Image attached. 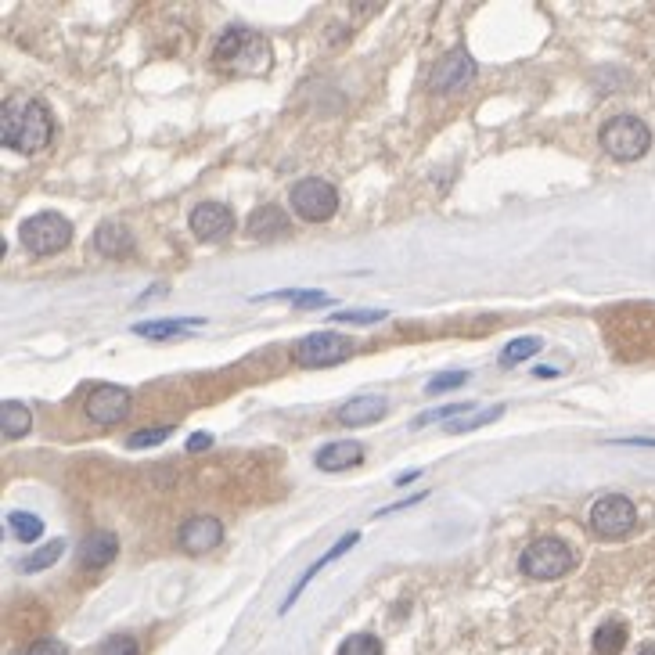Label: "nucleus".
<instances>
[{"label":"nucleus","mask_w":655,"mask_h":655,"mask_svg":"<svg viewBox=\"0 0 655 655\" xmlns=\"http://www.w3.org/2000/svg\"><path fill=\"white\" fill-rule=\"evenodd\" d=\"M263 299H296V306H324V303H332V299L324 296V292H314V288H285V292H274V296H260L256 303H263Z\"/></svg>","instance_id":"obj_27"},{"label":"nucleus","mask_w":655,"mask_h":655,"mask_svg":"<svg viewBox=\"0 0 655 655\" xmlns=\"http://www.w3.org/2000/svg\"><path fill=\"white\" fill-rule=\"evenodd\" d=\"M288 198H292V209H296L303 220H310V224L332 220L335 209H339V195H335L332 184L321 177H303L299 184H292Z\"/></svg>","instance_id":"obj_5"},{"label":"nucleus","mask_w":655,"mask_h":655,"mask_svg":"<svg viewBox=\"0 0 655 655\" xmlns=\"http://www.w3.org/2000/svg\"><path fill=\"white\" fill-rule=\"evenodd\" d=\"M540 346H544V342H540L537 335H519V339H512L508 346H504L501 364L504 368H515V364H522V360H533L540 353Z\"/></svg>","instance_id":"obj_22"},{"label":"nucleus","mask_w":655,"mask_h":655,"mask_svg":"<svg viewBox=\"0 0 655 655\" xmlns=\"http://www.w3.org/2000/svg\"><path fill=\"white\" fill-rule=\"evenodd\" d=\"M249 234L252 238H260V242H274L281 234H288V216L281 213L278 206H260L256 213L249 216Z\"/></svg>","instance_id":"obj_16"},{"label":"nucleus","mask_w":655,"mask_h":655,"mask_svg":"<svg viewBox=\"0 0 655 655\" xmlns=\"http://www.w3.org/2000/svg\"><path fill=\"white\" fill-rule=\"evenodd\" d=\"M177 540L188 555H209V551L224 540V526H220V519H213V515H195V519H188L180 526Z\"/></svg>","instance_id":"obj_11"},{"label":"nucleus","mask_w":655,"mask_h":655,"mask_svg":"<svg viewBox=\"0 0 655 655\" xmlns=\"http://www.w3.org/2000/svg\"><path fill=\"white\" fill-rule=\"evenodd\" d=\"M623 645H627V627L620 620H605L594 630V652L598 655H620Z\"/></svg>","instance_id":"obj_19"},{"label":"nucleus","mask_w":655,"mask_h":655,"mask_svg":"<svg viewBox=\"0 0 655 655\" xmlns=\"http://www.w3.org/2000/svg\"><path fill=\"white\" fill-rule=\"evenodd\" d=\"M0 429H4V440H22L33 429V414L15 400H4L0 404Z\"/></svg>","instance_id":"obj_18"},{"label":"nucleus","mask_w":655,"mask_h":655,"mask_svg":"<svg viewBox=\"0 0 655 655\" xmlns=\"http://www.w3.org/2000/svg\"><path fill=\"white\" fill-rule=\"evenodd\" d=\"M94 249H98L101 256H108V260H123V256L134 252V234L126 231L119 220H108V224H101L98 231H94Z\"/></svg>","instance_id":"obj_14"},{"label":"nucleus","mask_w":655,"mask_h":655,"mask_svg":"<svg viewBox=\"0 0 655 655\" xmlns=\"http://www.w3.org/2000/svg\"><path fill=\"white\" fill-rule=\"evenodd\" d=\"M414 479H418V472H404V476L396 479V483H400V486H407V483H414Z\"/></svg>","instance_id":"obj_35"},{"label":"nucleus","mask_w":655,"mask_h":655,"mask_svg":"<svg viewBox=\"0 0 655 655\" xmlns=\"http://www.w3.org/2000/svg\"><path fill=\"white\" fill-rule=\"evenodd\" d=\"M465 411H476V404H450V407H440V411H425L418 414V422L411 429H422V425L436 422V418H454V414H465Z\"/></svg>","instance_id":"obj_32"},{"label":"nucleus","mask_w":655,"mask_h":655,"mask_svg":"<svg viewBox=\"0 0 655 655\" xmlns=\"http://www.w3.org/2000/svg\"><path fill=\"white\" fill-rule=\"evenodd\" d=\"M468 382V371H447V375H436L425 386V393L429 396H436V393H447V389H454V386H465Z\"/></svg>","instance_id":"obj_30"},{"label":"nucleus","mask_w":655,"mask_h":655,"mask_svg":"<svg viewBox=\"0 0 655 655\" xmlns=\"http://www.w3.org/2000/svg\"><path fill=\"white\" fill-rule=\"evenodd\" d=\"M339 655H382V641L375 634H350L339 645Z\"/></svg>","instance_id":"obj_24"},{"label":"nucleus","mask_w":655,"mask_h":655,"mask_svg":"<svg viewBox=\"0 0 655 655\" xmlns=\"http://www.w3.org/2000/svg\"><path fill=\"white\" fill-rule=\"evenodd\" d=\"M62 551H65V544H62V540H51V544H47V548H40V551H36V555H29L26 562H22V569H26V573H40V569L54 566V562H58V558H62Z\"/></svg>","instance_id":"obj_25"},{"label":"nucleus","mask_w":655,"mask_h":655,"mask_svg":"<svg viewBox=\"0 0 655 655\" xmlns=\"http://www.w3.org/2000/svg\"><path fill=\"white\" fill-rule=\"evenodd\" d=\"M209 443H213V436H209V432H195V436L188 440V450H191V454H202Z\"/></svg>","instance_id":"obj_34"},{"label":"nucleus","mask_w":655,"mask_h":655,"mask_svg":"<svg viewBox=\"0 0 655 655\" xmlns=\"http://www.w3.org/2000/svg\"><path fill=\"white\" fill-rule=\"evenodd\" d=\"M472 76H476V62H472V54H468L465 47H458V51H450L447 58L436 65L429 87L436 90V94H450V90L465 87Z\"/></svg>","instance_id":"obj_10"},{"label":"nucleus","mask_w":655,"mask_h":655,"mask_svg":"<svg viewBox=\"0 0 655 655\" xmlns=\"http://www.w3.org/2000/svg\"><path fill=\"white\" fill-rule=\"evenodd\" d=\"M573 562V548L558 537L533 540L530 548L519 555L522 576H530V580H558V576H566L573 569Z\"/></svg>","instance_id":"obj_2"},{"label":"nucleus","mask_w":655,"mask_h":655,"mask_svg":"<svg viewBox=\"0 0 655 655\" xmlns=\"http://www.w3.org/2000/svg\"><path fill=\"white\" fill-rule=\"evenodd\" d=\"M357 540H360V533H346V537H342L339 544H335V548L328 551V555H321V558H317L314 566H310V569H306V573H303V580H299V584L292 587V594H288V598H285V605H281V612H288V609H292V602H296L299 594H303V587L310 584V580H314V576L321 573L324 566H332L335 558H339V555H346V551H350L353 544H357Z\"/></svg>","instance_id":"obj_17"},{"label":"nucleus","mask_w":655,"mask_h":655,"mask_svg":"<svg viewBox=\"0 0 655 655\" xmlns=\"http://www.w3.org/2000/svg\"><path fill=\"white\" fill-rule=\"evenodd\" d=\"M54 123L40 101H4L0 108V141L11 152L36 155L51 144Z\"/></svg>","instance_id":"obj_1"},{"label":"nucleus","mask_w":655,"mask_h":655,"mask_svg":"<svg viewBox=\"0 0 655 655\" xmlns=\"http://www.w3.org/2000/svg\"><path fill=\"white\" fill-rule=\"evenodd\" d=\"M191 324H202V317H173V321H141L134 324L130 332L141 335V339H170L180 328H191Z\"/></svg>","instance_id":"obj_21"},{"label":"nucleus","mask_w":655,"mask_h":655,"mask_svg":"<svg viewBox=\"0 0 655 655\" xmlns=\"http://www.w3.org/2000/svg\"><path fill=\"white\" fill-rule=\"evenodd\" d=\"M353 353V342L339 332H314L306 335L296 346V360L303 368H328V364H342Z\"/></svg>","instance_id":"obj_7"},{"label":"nucleus","mask_w":655,"mask_h":655,"mask_svg":"<svg viewBox=\"0 0 655 655\" xmlns=\"http://www.w3.org/2000/svg\"><path fill=\"white\" fill-rule=\"evenodd\" d=\"M504 414V407L497 404V407H490V411H483V414H476V418H465V422H454V425H447V432H468V429H479V425H490V422H497Z\"/></svg>","instance_id":"obj_31"},{"label":"nucleus","mask_w":655,"mask_h":655,"mask_svg":"<svg viewBox=\"0 0 655 655\" xmlns=\"http://www.w3.org/2000/svg\"><path fill=\"white\" fill-rule=\"evenodd\" d=\"M98 655H141V648H137V641L130 638V634H112V638L101 645Z\"/></svg>","instance_id":"obj_29"},{"label":"nucleus","mask_w":655,"mask_h":655,"mask_svg":"<svg viewBox=\"0 0 655 655\" xmlns=\"http://www.w3.org/2000/svg\"><path fill=\"white\" fill-rule=\"evenodd\" d=\"M638 655H655V645H645V648H641Z\"/></svg>","instance_id":"obj_36"},{"label":"nucleus","mask_w":655,"mask_h":655,"mask_svg":"<svg viewBox=\"0 0 655 655\" xmlns=\"http://www.w3.org/2000/svg\"><path fill=\"white\" fill-rule=\"evenodd\" d=\"M173 425H155V429H141V432H130V440H126V447L134 450H144V447H159V443L170 440Z\"/></svg>","instance_id":"obj_26"},{"label":"nucleus","mask_w":655,"mask_h":655,"mask_svg":"<svg viewBox=\"0 0 655 655\" xmlns=\"http://www.w3.org/2000/svg\"><path fill=\"white\" fill-rule=\"evenodd\" d=\"M389 411V400L378 393H364V396H353V400H346V404L339 407V418L342 425H350V429H357V425H371L378 422V418H386Z\"/></svg>","instance_id":"obj_12"},{"label":"nucleus","mask_w":655,"mask_h":655,"mask_svg":"<svg viewBox=\"0 0 655 655\" xmlns=\"http://www.w3.org/2000/svg\"><path fill=\"white\" fill-rule=\"evenodd\" d=\"M634 522H638V508L623 494H605L591 504V530L602 540L627 537L634 530Z\"/></svg>","instance_id":"obj_6"},{"label":"nucleus","mask_w":655,"mask_h":655,"mask_svg":"<svg viewBox=\"0 0 655 655\" xmlns=\"http://www.w3.org/2000/svg\"><path fill=\"white\" fill-rule=\"evenodd\" d=\"M8 530L15 533L18 540H36V537H44V522L36 519V515H29V512H11L8 515Z\"/></svg>","instance_id":"obj_23"},{"label":"nucleus","mask_w":655,"mask_h":655,"mask_svg":"<svg viewBox=\"0 0 655 655\" xmlns=\"http://www.w3.org/2000/svg\"><path fill=\"white\" fill-rule=\"evenodd\" d=\"M130 407H134V396L126 393L123 386H112V382H105V386H94L87 396V418L98 425H116L123 422L126 414H130Z\"/></svg>","instance_id":"obj_8"},{"label":"nucleus","mask_w":655,"mask_h":655,"mask_svg":"<svg viewBox=\"0 0 655 655\" xmlns=\"http://www.w3.org/2000/svg\"><path fill=\"white\" fill-rule=\"evenodd\" d=\"M18 238H22L26 249L40 252V256H54V252H62L72 242V224L62 213H36L29 220H22Z\"/></svg>","instance_id":"obj_4"},{"label":"nucleus","mask_w":655,"mask_h":655,"mask_svg":"<svg viewBox=\"0 0 655 655\" xmlns=\"http://www.w3.org/2000/svg\"><path fill=\"white\" fill-rule=\"evenodd\" d=\"M652 130L638 116H616L602 126V148L620 162H634L648 152Z\"/></svg>","instance_id":"obj_3"},{"label":"nucleus","mask_w":655,"mask_h":655,"mask_svg":"<svg viewBox=\"0 0 655 655\" xmlns=\"http://www.w3.org/2000/svg\"><path fill=\"white\" fill-rule=\"evenodd\" d=\"M335 324H378L386 321V310H339L332 314Z\"/></svg>","instance_id":"obj_28"},{"label":"nucleus","mask_w":655,"mask_h":655,"mask_svg":"<svg viewBox=\"0 0 655 655\" xmlns=\"http://www.w3.org/2000/svg\"><path fill=\"white\" fill-rule=\"evenodd\" d=\"M364 461V447L353 440H342V443H328L314 454V465L321 472H342V468H353Z\"/></svg>","instance_id":"obj_15"},{"label":"nucleus","mask_w":655,"mask_h":655,"mask_svg":"<svg viewBox=\"0 0 655 655\" xmlns=\"http://www.w3.org/2000/svg\"><path fill=\"white\" fill-rule=\"evenodd\" d=\"M26 655H69V648H65L62 641H54V638H40V641H33V645L26 648Z\"/></svg>","instance_id":"obj_33"},{"label":"nucleus","mask_w":655,"mask_h":655,"mask_svg":"<svg viewBox=\"0 0 655 655\" xmlns=\"http://www.w3.org/2000/svg\"><path fill=\"white\" fill-rule=\"evenodd\" d=\"M119 555V537L108 530L87 533V540L80 544V562L83 569H105L108 562H116Z\"/></svg>","instance_id":"obj_13"},{"label":"nucleus","mask_w":655,"mask_h":655,"mask_svg":"<svg viewBox=\"0 0 655 655\" xmlns=\"http://www.w3.org/2000/svg\"><path fill=\"white\" fill-rule=\"evenodd\" d=\"M252 44H256V36L245 26L224 29V36L216 40V62H231L234 54H245V47H252Z\"/></svg>","instance_id":"obj_20"},{"label":"nucleus","mask_w":655,"mask_h":655,"mask_svg":"<svg viewBox=\"0 0 655 655\" xmlns=\"http://www.w3.org/2000/svg\"><path fill=\"white\" fill-rule=\"evenodd\" d=\"M191 234L198 242H224L227 234L234 231V213L224 202H198L188 216Z\"/></svg>","instance_id":"obj_9"}]
</instances>
